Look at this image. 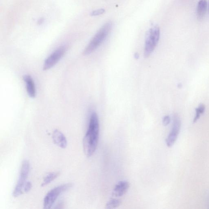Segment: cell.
Wrapping results in <instances>:
<instances>
[{
	"label": "cell",
	"instance_id": "6da1fadb",
	"mask_svg": "<svg viewBox=\"0 0 209 209\" xmlns=\"http://www.w3.org/2000/svg\"><path fill=\"white\" fill-rule=\"evenodd\" d=\"M99 123L98 115L92 112L90 117L88 129L83 139L85 154L90 157L95 152L99 138Z\"/></svg>",
	"mask_w": 209,
	"mask_h": 209
},
{
	"label": "cell",
	"instance_id": "7a4b0ae2",
	"mask_svg": "<svg viewBox=\"0 0 209 209\" xmlns=\"http://www.w3.org/2000/svg\"><path fill=\"white\" fill-rule=\"evenodd\" d=\"M112 27V23L110 21L104 24L91 40L84 50L83 55H88L97 50L107 38Z\"/></svg>",
	"mask_w": 209,
	"mask_h": 209
},
{
	"label": "cell",
	"instance_id": "3957f363",
	"mask_svg": "<svg viewBox=\"0 0 209 209\" xmlns=\"http://www.w3.org/2000/svg\"><path fill=\"white\" fill-rule=\"evenodd\" d=\"M160 31L157 26L152 27L149 30L145 37L144 56L149 57L153 52L159 41Z\"/></svg>",
	"mask_w": 209,
	"mask_h": 209
},
{
	"label": "cell",
	"instance_id": "277c9868",
	"mask_svg": "<svg viewBox=\"0 0 209 209\" xmlns=\"http://www.w3.org/2000/svg\"><path fill=\"white\" fill-rule=\"evenodd\" d=\"M72 183H66L55 187L47 193L44 198V208L50 209L55 204L56 199L62 193L73 187Z\"/></svg>",
	"mask_w": 209,
	"mask_h": 209
},
{
	"label": "cell",
	"instance_id": "5b68a950",
	"mask_svg": "<svg viewBox=\"0 0 209 209\" xmlns=\"http://www.w3.org/2000/svg\"><path fill=\"white\" fill-rule=\"evenodd\" d=\"M30 168V165L28 161L26 160L23 161L20 168L19 178L13 191L14 197H19L23 193L24 187L27 182L26 180L29 174Z\"/></svg>",
	"mask_w": 209,
	"mask_h": 209
},
{
	"label": "cell",
	"instance_id": "8992f818",
	"mask_svg": "<svg viewBox=\"0 0 209 209\" xmlns=\"http://www.w3.org/2000/svg\"><path fill=\"white\" fill-rule=\"evenodd\" d=\"M67 48L65 46H62L58 48L47 58L44 62V70H47L51 69L57 64L58 61L64 56Z\"/></svg>",
	"mask_w": 209,
	"mask_h": 209
},
{
	"label": "cell",
	"instance_id": "52a82bcc",
	"mask_svg": "<svg viewBox=\"0 0 209 209\" xmlns=\"http://www.w3.org/2000/svg\"><path fill=\"white\" fill-rule=\"evenodd\" d=\"M181 127V121L179 116L174 115L173 119L172 129L168 136L166 139V143L168 147H171L177 140Z\"/></svg>",
	"mask_w": 209,
	"mask_h": 209
},
{
	"label": "cell",
	"instance_id": "ba28073f",
	"mask_svg": "<svg viewBox=\"0 0 209 209\" xmlns=\"http://www.w3.org/2000/svg\"><path fill=\"white\" fill-rule=\"evenodd\" d=\"M129 183L128 181H121L118 182L114 187L112 196L116 197L123 196L128 192Z\"/></svg>",
	"mask_w": 209,
	"mask_h": 209
},
{
	"label": "cell",
	"instance_id": "9c48e42d",
	"mask_svg": "<svg viewBox=\"0 0 209 209\" xmlns=\"http://www.w3.org/2000/svg\"><path fill=\"white\" fill-rule=\"evenodd\" d=\"M52 139L54 143L58 147L64 149L66 147L68 142L66 136L60 131L56 129L52 134Z\"/></svg>",
	"mask_w": 209,
	"mask_h": 209
},
{
	"label": "cell",
	"instance_id": "30bf717a",
	"mask_svg": "<svg viewBox=\"0 0 209 209\" xmlns=\"http://www.w3.org/2000/svg\"><path fill=\"white\" fill-rule=\"evenodd\" d=\"M24 81L26 83L27 94L32 98L36 97V90L34 81L30 75H26L23 77Z\"/></svg>",
	"mask_w": 209,
	"mask_h": 209
},
{
	"label": "cell",
	"instance_id": "8fae6325",
	"mask_svg": "<svg viewBox=\"0 0 209 209\" xmlns=\"http://www.w3.org/2000/svg\"><path fill=\"white\" fill-rule=\"evenodd\" d=\"M207 8V2L206 0H200L198 2L197 8V16L199 20H202L206 14Z\"/></svg>",
	"mask_w": 209,
	"mask_h": 209
},
{
	"label": "cell",
	"instance_id": "7c38bea8",
	"mask_svg": "<svg viewBox=\"0 0 209 209\" xmlns=\"http://www.w3.org/2000/svg\"><path fill=\"white\" fill-rule=\"evenodd\" d=\"M59 175V172H51L48 174L44 178V181L41 184V187H44L49 184L55 179H56Z\"/></svg>",
	"mask_w": 209,
	"mask_h": 209
},
{
	"label": "cell",
	"instance_id": "4fadbf2b",
	"mask_svg": "<svg viewBox=\"0 0 209 209\" xmlns=\"http://www.w3.org/2000/svg\"><path fill=\"white\" fill-rule=\"evenodd\" d=\"M121 200L117 199H111L106 203L105 208L107 209H115L121 205Z\"/></svg>",
	"mask_w": 209,
	"mask_h": 209
},
{
	"label": "cell",
	"instance_id": "5bb4252c",
	"mask_svg": "<svg viewBox=\"0 0 209 209\" xmlns=\"http://www.w3.org/2000/svg\"><path fill=\"white\" fill-rule=\"evenodd\" d=\"M205 105L203 104H200L199 107L196 109V115L194 119L193 120V122H196L200 118V115L204 113L205 112Z\"/></svg>",
	"mask_w": 209,
	"mask_h": 209
},
{
	"label": "cell",
	"instance_id": "9a60e30c",
	"mask_svg": "<svg viewBox=\"0 0 209 209\" xmlns=\"http://www.w3.org/2000/svg\"><path fill=\"white\" fill-rule=\"evenodd\" d=\"M105 12L104 9H100L92 11L90 13V15L92 16H97L101 15Z\"/></svg>",
	"mask_w": 209,
	"mask_h": 209
},
{
	"label": "cell",
	"instance_id": "2e32d148",
	"mask_svg": "<svg viewBox=\"0 0 209 209\" xmlns=\"http://www.w3.org/2000/svg\"><path fill=\"white\" fill-rule=\"evenodd\" d=\"M32 187V184L30 181H27L24 187L23 192L24 193H27L31 190Z\"/></svg>",
	"mask_w": 209,
	"mask_h": 209
},
{
	"label": "cell",
	"instance_id": "e0dca14e",
	"mask_svg": "<svg viewBox=\"0 0 209 209\" xmlns=\"http://www.w3.org/2000/svg\"><path fill=\"white\" fill-rule=\"evenodd\" d=\"M170 116L168 115H167V116H165L164 118H163V125L164 126H167L169 124V123L170 122Z\"/></svg>",
	"mask_w": 209,
	"mask_h": 209
},
{
	"label": "cell",
	"instance_id": "ac0fdd59",
	"mask_svg": "<svg viewBox=\"0 0 209 209\" xmlns=\"http://www.w3.org/2000/svg\"></svg>",
	"mask_w": 209,
	"mask_h": 209
}]
</instances>
